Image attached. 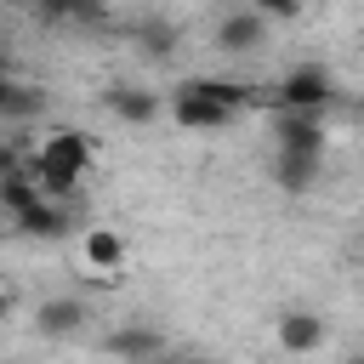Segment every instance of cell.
I'll use <instances>...</instances> for the list:
<instances>
[{
	"label": "cell",
	"mask_w": 364,
	"mask_h": 364,
	"mask_svg": "<svg viewBox=\"0 0 364 364\" xmlns=\"http://www.w3.org/2000/svg\"><path fill=\"white\" fill-rule=\"evenodd\" d=\"M273 102L279 108H307V114H324L336 102V74L324 63H296L279 85H273Z\"/></svg>",
	"instance_id": "1"
},
{
	"label": "cell",
	"mask_w": 364,
	"mask_h": 364,
	"mask_svg": "<svg viewBox=\"0 0 364 364\" xmlns=\"http://www.w3.org/2000/svg\"><path fill=\"white\" fill-rule=\"evenodd\" d=\"M233 102H222V97H210V91H199L193 80L188 85H176V97H171V119L182 125V131H228L233 125Z\"/></svg>",
	"instance_id": "2"
},
{
	"label": "cell",
	"mask_w": 364,
	"mask_h": 364,
	"mask_svg": "<svg viewBox=\"0 0 364 364\" xmlns=\"http://www.w3.org/2000/svg\"><path fill=\"white\" fill-rule=\"evenodd\" d=\"M267 23H273V17H262L256 6L228 11V17L216 23V51H228V57H250V51H262V46H267Z\"/></svg>",
	"instance_id": "3"
},
{
	"label": "cell",
	"mask_w": 364,
	"mask_h": 364,
	"mask_svg": "<svg viewBox=\"0 0 364 364\" xmlns=\"http://www.w3.org/2000/svg\"><path fill=\"white\" fill-rule=\"evenodd\" d=\"M273 148H284V154H324V119L307 114V108H279Z\"/></svg>",
	"instance_id": "4"
},
{
	"label": "cell",
	"mask_w": 364,
	"mask_h": 364,
	"mask_svg": "<svg viewBox=\"0 0 364 364\" xmlns=\"http://www.w3.org/2000/svg\"><path fill=\"white\" fill-rule=\"evenodd\" d=\"M40 159H51V165H63V171H91V159H97V148H91V136L85 131H74V125H46V136H40V148H34Z\"/></svg>",
	"instance_id": "5"
},
{
	"label": "cell",
	"mask_w": 364,
	"mask_h": 364,
	"mask_svg": "<svg viewBox=\"0 0 364 364\" xmlns=\"http://www.w3.org/2000/svg\"><path fill=\"white\" fill-rule=\"evenodd\" d=\"M102 108H108L114 119H125V125H154V119H159V97H154L148 85H131V80H114V85L102 91Z\"/></svg>",
	"instance_id": "6"
},
{
	"label": "cell",
	"mask_w": 364,
	"mask_h": 364,
	"mask_svg": "<svg viewBox=\"0 0 364 364\" xmlns=\"http://www.w3.org/2000/svg\"><path fill=\"white\" fill-rule=\"evenodd\" d=\"M273 336H279L284 353H318V347L330 341V324H324L318 313H307V307H290V313H279Z\"/></svg>",
	"instance_id": "7"
},
{
	"label": "cell",
	"mask_w": 364,
	"mask_h": 364,
	"mask_svg": "<svg viewBox=\"0 0 364 364\" xmlns=\"http://www.w3.org/2000/svg\"><path fill=\"white\" fill-rule=\"evenodd\" d=\"M273 182H279V193H313L324 182V154H284V148H273Z\"/></svg>",
	"instance_id": "8"
},
{
	"label": "cell",
	"mask_w": 364,
	"mask_h": 364,
	"mask_svg": "<svg viewBox=\"0 0 364 364\" xmlns=\"http://www.w3.org/2000/svg\"><path fill=\"white\" fill-rule=\"evenodd\" d=\"M80 262H85L91 273L114 279V273L125 267V239H119L114 228H85V233H80Z\"/></svg>",
	"instance_id": "9"
},
{
	"label": "cell",
	"mask_w": 364,
	"mask_h": 364,
	"mask_svg": "<svg viewBox=\"0 0 364 364\" xmlns=\"http://www.w3.org/2000/svg\"><path fill=\"white\" fill-rule=\"evenodd\" d=\"M85 318H91V307H85L80 296H51V301L34 307V330H40V336H74Z\"/></svg>",
	"instance_id": "10"
},
{
	"label": "cell",
	"mask_w": 364,
	"mask_h": 364,
	"mask_svg": "<svg viewBox=\"0 0 364 364\" xmlns=\"http://www.w3.org/2000/svg\"><path fill=\"white\" fill-rule=\"evenodd\" d=\"M11 228L28 233V239H63L68 233V210H63V199H34L28 210L11 216Z\"/></svg>",
	"instance_id": "11"
},
{
	"label": "cell",
	"mask_w": 364,
	"mask_h": 364,
	"mask_svg": "<svg viewBox=\"0 0 364 364\" xmlns=\"http://www.w3.org/2000/svg\"><path fill=\"white\" fill-rule=\"evenodd\" d=\"M46 108V91L40 85H28V80H17L11 68L0 74V125H11V119H34Z\"/></svg>",
	"instance_id": "12"
},
{
	"label": "cell",
	"mask_w": 364,
	"mask_h": 364,
	"mask_svg": "<svg viewBox=\"0 0 364 364\" xmlns=\"http://www.w3.org/2000/svg\"><path fill=\"white\" fill-rule=\"evenodd\" d=\"M102 353H114V358H159L165 353V336L159 330H142V324H125V330L102 336Z\"/></svg>",
	"instance_id": "13"
},
{
	"label": "cell",
	"mask_w": 364,
	"mask_h": 364,
	"mask_svg": "<svg viewBox=\"0 0 364 364\" xmlns=\"http://www.w3.org/2000/svg\"><path fill=\"white\" fill-rule=\"evenodd\" d=\"M28 176L40 182V193L46 199H74V188H80V171H63V165H51V159H40V154H28Z\"/></svg>",
	"instance_id": "14"
},
{
	"label": "cell",
	"mask_w": 364,
	"mask_h": 364,
	"mask_svg": "<svg viewBox=\"0 0 364 364\" xmlns=\"http://www.w3.org/2000/svg\"><path fill=\"white\" fill-rule=\"evenodd\" d=\"M34 199H46V193H40V182L28 176V165H23V171H11V176H0V210H6V216L28 210Z\"/></svg>",
	"instance_id": "15"
},
{
	"label": "cell",
	"mask_w": 364,
	"mask_h": 364,
	"mask_svg": "<svg viewBox=\"0 0 364 364\" xmlns=\"http://www.w3.org/2000/svg\"><path fill=\"white\" fill-rule=\"evenodd\" d=\"M131 40H136V51H142V57L165 63V57L176 51V40H182V34H176L171 23H159V17H154V23H136V34H131Z\"/></svg>",
	"instance_id": "16"
},
{
	"label": "cell",
	"mask_w": 364,
	"mask_h": 364,
	"mask_svg": "<svg viewBox=\"0 0 364 364\" xmlns=\"http://www.w3.org/2000/svg\"><path fill=\"white\" fill-rule=\"evenodd\" d=\"M17 6H34L46 23H63V17H97V11H102L97 0H17Z\"/></svg>",
	"instance_id": "17"
},
{
	"label": "cell",
	"mask_w": 364,
	"mask_h": 364,
	"mask_svg": "<svg viewBox=\"0 0 364 364\" xmlns=\"http://www.w3.org/2000/svg\"><path fill=\"white\" fill-rule=\"evenodd\" d=\"M262 17H273V23H290V17H301V0H250Z\"/></svg>",
	"instance_id": "18"
},
{
	"label": "cell",
	"mask_w": 364,
	"mask_h": 364,
	"mask_svg": "<svg viewBox=\"0 0 364 364\" xmlns=\"http://www.w3.org/2000/svg\"><path fill=\"white\" fill-rule=\"evenodd\" d=\"M28 159H23V148L11 142V136H0V176H11V171H23Z\"/></svg>",
	"instance_id": "19"
},
{
	"label": "cell",
	"mask_w": 364,
	"mask_h": 364,
	"mask_svg": "<svg viewBox=\"0 0 364 364\" xmlns=\"http://www.w3.org/2000/svg\"><path fill=\"white\" fill-rule=\"evenodd\" d=\"M6 313H11V290L0 284V318H6Z\"/></svg>",
	"instance_id": "20"
},
{
	"label": "cell",
	"mask_w": 364,
	"mask_h": 364,
	"mask_svg": "<svg viewBox=\"0 0 364 364\" xmlns=\"http://www.w3.org/2000/svg\"><path fill=\"white\" fill-rule=\"evenodd\" d=\"M6 68H11V57H6V51H0V74H6Z\"/></svg>",
	"instance_id": "21"
}]
</instances>
